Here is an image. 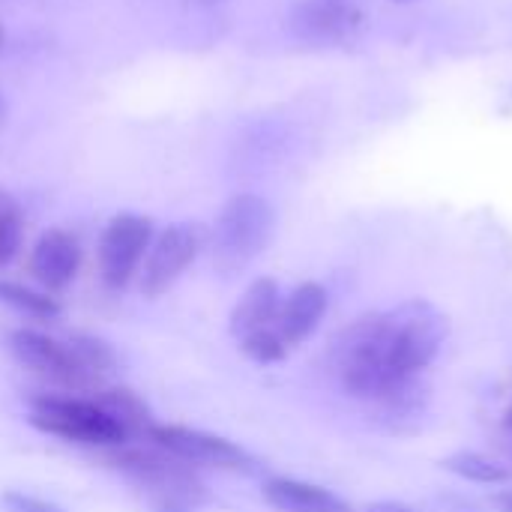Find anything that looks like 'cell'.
<instances>
[{"label": "cell", "instance_id": "cell-13", "mask_svg": "<svg viewBox=\"0 0 512 512\" xmlns=\"http://www.w3.org/2000/svg\"><path fill=\"white\" fill-rule=\"evenodd\" d=\"M261 492L264 501L279 512H351V504L336 492L294 477H273Z\"/></svg>", "mask_w": 512, "mask_h": 512}, {"label": "cell", "instance_id": "cell-8", "mask_svg": "<svg viewBox=\"0 0 512 512\" xmlns=\"http://www.w3.org/2000/svg\"><path fill=\"white\" fill-rule=\"evenodd\" d=\"M9 351L24 369L45 378L48 384L63 387L69 393L72 390L75 393H90V384H87L69 342H57V339H51L45 333H36V330H15L9 336Z\"/></svg>", "mask_w": 512, "mask_h": 512}, {"label": "cell", "instance_id": "cell-16", "mask_svg": "<svg viewBox=\"0 0 512 512\" xmlns=\"http://www.w3.org/2000/svg\"><path fill=\"white\" fill-rule=\"evenodd\" d=\"M0 303L30 315V318H42V321L60 315V303L48 291H33V288H24V285L6 282V279H0Z\"/></svg>", "mask_w": 512, "mask_h": 512}, {"label": "cell", "instance_id": "cell-18", "mask_svg": "<svg viewBox=\"0 0 512 512\" xmlns=\"http://www.w3.org/2000/svg\"><path fill=\"white\" fill-rule=\"evenodd\" d=\"M3 507L9 512H66L63 507L51 504V501L33 498V495H24V492H6Z\"/></svg>", "mask_w": 512, "mask_h": 512}, {"label": "cell", "instance_id": "cell-7", "mask_svg": "<svg viewBox=\"0 0 512 512\" xmlns=\"http://www.w3.org/2000/svg\"><path fill=\"white\" fill-rule=\"evenodd\" d=\"M204 240H207L204 228L192 225V222H177V225H168L165 231H159L144 255L141 270H138L141 291L147 297L165 294L195 264Z\"/></svg>", "mask_w": 512, "mask_h": 512}, {"label": "cell", "instance_id": "cell-19", "mask_svg": "<svg viewBox=\"0 0 512 512\" xmlns=\"http://www.w3.org/2000/svg\"><path fill=\"white\" fill-rule=\"evenodd\" d=\"M369 512H417L414 507H408V504H402V501H378V504H372Z\"/></svg>", "mask_w": 512, "mask_h": 512}, {"label": "cell", "instance_id": "cell-11", "mask_svg": "<svg viewBox=\"0 0 512 512\" xmlns=\"http://www.w3.org/2000/svg\"><path fill=\"white\" fill-rule=\"evenodd\" d=\"M327 306H330L327 288L318 285V282H303L288 297H282L279 318H276V333H279V339L285 342L288 351L303 345L318 330V324L327 315Z\"/></svg>", "mask_w": 512, "mask_h": 512}, {"label": "cell", "instance_id": "cell-25", "mask_svg": "<svg viewBox=\"0 0 512 512\" xmlns=\"http://www.w3.org/2000/svg\"><path fill=\"white\" fill-rule=\"evenodd\" d=\"M396 3H408V0H396Z\"/></svg>", "mask_w": 512, "mask_h": 512}, {"label": "cell", "instance_id": "cell-22", "mask_svg": "<svg viewBox=\"0 0 512 512\" xmlns=\"http://www.w3.org/2000/svg\"><path fill=\"white\" fill-rule=\"evenodd\" d=\"M504 429L512 432V399H510V405H507V411H504Z\"/></svg>", "mask_w": 512, "mask_h": 512}, {"label": "cell", "instance_id": "cell-4", "mask_svg": "<svg viewBox=\"0 0 512 512\" xmlns=\"http://www.w3.org/2000/svg\"><path fill=\"white\" fill-rule=\"evenodd\" d=\"M129 480H135L153 504H186L198 507L207 501V486L198 477L195 465L171 456L162 447H114L108 456Z\"/></svg>", "mask_w": 512, "mask_h": 512}, {"label": "cell", "instance_id": "cell-5", "mask_svg": "<svg viewBox=\"0 0 512 512\" xmlns=\"http://www.w3.org/2000/svg\"><path fill=\"white\" fill-rule=\"evenodd\" d=\"M147 441H153L156 447L168 450L171 456H177L195 468H216V471H234V474L258 471V459L252 453H246L240 444H234L222 435H213V432L171 426V423H153Z\"/></svg>", "mask_w": 512, "mask_h": 512}, {"label": "cell", "instance_id": "cell-24", "mask_svg": "<svg viewBox=\"0 0 512 512\" xmlns=\"http://www.w3.org/2000/svg\"><path fill=\"white\" fill-rule=\"evenodd\" d=\"M195 3H219V0H195Z\"/></svg>", "mask_w": 512, "mask_h": 512}, {"label": "cell", "instance_id": "cell-17", "mask_svg": "<svg viewBox=\"0 0 512 512\" xmlns=\"http://www.w3.org/2000/svg\"><path fill=\"white\" fill-rule=\"evenodd\" d=\"M24 240V210L15 201V195H9L6 189H0V267H6Z\"/></svg>", "mask_w": 512, "mask_h": 512}, {"label": "cell", "instance_id": "cell-1", "mask_svg": "<svg viewBox=\"0 0 512 512\" xmlns=\"http://www.w3.org/2000/svg\"><path fill=\"white\" fill-rule=\"evenodd\" d=\"M447 333L450 324L438 306L405 300L348 324L330 348V369L348 396L393 411L426 396L423 375L438 360Z\"/></svg>", "mask_w": 512, "mask_h": 512}, {"label": "cell", "instance_id": "cell-21", "mask_svg": "<svg viewBox=\"0 0 512 512\" xmlns=\"http://www.w3.org/2000/svg\"><path fill=\"white\" fill-rule=\"evenodd\" d=\"M156 512H195V507H186V504H156Z\"/></svg>", "mask_w": 512, "mask_h": 512}, {"label": "cell", "instance_id": "cell-15", "mask_svg": "<svg viewBox=\"0 0 512 512\" xmlns=\"http://www.w3.org/2000/svg\"><path fill=\"white\" fill-rule=\"evenodd\" d=\"M441 465L450 474H456L468 483H480V486H504L512 480V471L504 462H498L486 453H477V450H459V453L447 456Z\"/></svg>", "mask_w": 512, "mask_h": 512}, {"label": "cell", "instance_id": "cell-10", "mask_svg": "<svg viewBox=\"0 0 512 512\" xmlns=\"http://www.w3.org/2000/svg\"><path fill=\"white\" fill-rule=\"evenodd\" d=\"M81 270V243L72 231L48 228L33 252H30V273L48 294H60L72 285Z\"/></svg>", "mask_w": 512, "mask_h": 512}, {"label": "cell", "instance_id": "cell-3", "mask_svg": "<svg viewBox=\"0 0 512 512\" xmlns=\"http://www.w3.org/2000/svg\"><path fill=\"white\" fill-rule=\"evenodd\" d=\"M273 231H276V213L267 198L252 192L228 198L213 225L216 264L228 273L243 270L270 246Z\"/></svg>", "mask_w": 512, "mask_h": 512}, {"label": "cell", "instance_id": "cell-14", "mask_svg": "<svg viewBox=\"0 0 512 512\" xmlns=\"http://www.w3.org/2000/svg\"><path fill=\"white\" fill-rule=\"evenodd\" d=\"M99 408H105L129 435V441L135 438H147L150 429H153V414L150 408L144 405V399L138 393H132L129 387H102L90 396Z\"/></svg>", "mask_w": 512, "mask_h": 512}, {"label": "cell", "instance_id": "cell-12", "mask_svg": "<svg viewBox=\"0 0 512 512\" xmlns=\"http://www.w3.org/2000/svg\"><path fill=\"white\" fill-rule=\"evenodd\" d=\"M279 306H282L279 282L267 279V276L255 279L231 312V333L237 336V342L276 330Z\"/></svg>", "mask_w": 512, "mask_h": 512}, {"label": "cell", "instance_id": "cell-2", "mask_svg": "<svg viewBox=\"0 0 512 512\" xmlns=\"http://www.w3.org/2000/svg\"><path fill=\"white\" fill-rule=\"evenodd\" d=\"M30 426H36L45 435L63 438L69 444L81 447H126L129 435L126 429L105 411L99 408L90 396H33L30 399Z\"/></svg>", "mask_w": 512, "mask_h": 512}, {"label": "cell", "instance_id": "cell-20", "mask_svg": "<svg viewBox=\"0 0 512 512\" xmlns=\"http://www.w3.org/2000/svg\"><path fill=\"white\" fill-rule=\"evenodd\" d=\"M495 507H498V512H512V489L501 492V495L495 498Z\"/></svg>", "mask_w": 512, "mask_h": 512}, {"label": "cell", "instance_id": "cell-23", "mask_svg": "<svg viewBox=\"0 0 512 512\" xmlns=\"http://www.w3.org/2000/svg\"><path fill=\"white\" fill-rule=\"evenodd\" d=\"M3 42H6V30H3V24H0V51H3Z\"/></svg>", "mask_w": 512, "mask_h": 512}, {"label": "cell", "instance_id": "cell-6", "mask_svg": "<svg viewBox=\"0 0 512 512\" xmlns=\"http://www.w3.org/2000/svg\"><path fill=\"white\" fill-rule=\"evenodd\" d=\"M153 222L138 213H117L99 237V276L108 291H123L141 270L153 243Z\"/></svg>", "mask_w": 512, "mask_h": 512}, {"label": "cell", "instance_id": "cell-9", "mask_svg": "<svg viewBox=\"0 0 512 512\" xmlns=\"http://www.w3.org/2000/svg\"><path fill=\"white\" fill-rule=\"evenodd\" d=\"M366 24V15L348 0H303L288 15V30L312 45L351 42Z\"/></svg>", "mask_w": 512, "mask_h": 512}]
</instances>
